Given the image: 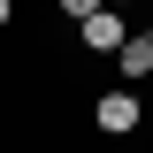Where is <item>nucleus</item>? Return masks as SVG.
<instances>
[{
    "instance_id": "nucleus-3",
    "label": "nucleus",
    "mask_w": 153,
    "mask_h": 153,
    "mask_svg": "<svg viewBox=\"0 0 153 153\" xmlns=\"http://www.w3.org/2000/svg\"><path fill=\"white\" fill-rule=\"evenodd\" d=\"M115 61H123V76H146V69H153V38H123Z\"/></svg>"
},
{
    "instance_id": "nucleus-1",
    "label": "nucleus",
    "mask_w": 153,
    "mask_h": 153,
    "mask_svg": "<svg viewBox=\"0 0 153 153\" xmlns=\"http://www.w3.org/2000/svg\"><path fill=\"white\" fill-rule=\"evenodd\" d=\"M138 115H146V107H138V92H100V100H92V123H100L107 138L138 130Z\"/></svg>"
},
{
    "instance_id": "nucleus-4",
    "label": "nucleus",
    "mask_w": 153,
    "mask_h": 153,
    "mask_svg": "<svg viewBox=\"0 0 153 153\" xmlns=\"http://www.w3.org/2000/svg\"><path fill=\"white\" fill-rule=\"evenodd\" d=\"M61 8H69V16L84 23V16H100V8H107V0H61Z\"/></svg>"
},
{
    "instance_id": "nucleus-6",
    "label": "nucleus",
    "mask_w": 153,
    "mask_h": 153,
    "mask_svg": "<svg viewBox=\"0 0 153 153\" xmlns=\"http://www.w3.org/2000/svg\"><path fill=\"white\" fill-rule=\"evenodd\" d=\"M107 8H123V0H107Z\"/></svg>"
},
{
    "instance_id": "nucleus-5",
    "label": "nucleus",
    "mask_w": 153,
    "mask_h": 153,
    "mask_svg": "<svg viewBox=\"0 0 153 153\" xmlns=\"http://www.w3.org/2000/svg\"><path fill=\"white\" fill-rule=\"evenodd\" d=\"M8 16H16V0H0V23H8Z\"/></svg>"
},
{
    "instance_id": "nucleus-2",
    "label": "nucleus",
    "mask_w": 153,
    "mask_h": 153,
    "mask_svg": "<svg viewBox=\"0 0 153 153\" xmlns=\"http://www.w3.org/2000/svg\"><path fill=\"white\" fill-rule=\"evenodd\" d=\"M76 31H84V46H92V54H115V46L130 38V23L115 16V8H100V16H84V23H76Z\"/></svg>"
}]
</instances>
